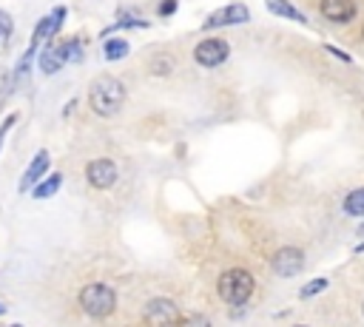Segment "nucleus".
I'll use <instances>...</instances> for the list:
<instances>
[{
	"instance_id": "obj_21",
	"label": "nucleus",
	"mask_w": 364,
	"mask_h": 327,
	"mask_svg": "<svg viewBox=\"0 0 364 327\" xmlns=\"http://www.w3.org/2000/svg\"><path fill=\"white\" fill-rule=\"evenodd\" d=\"M156 11H159V17H171V14L176 11V0H162Z\"/></svg>"
},
{
	"instance_id": "obj_7",
	"label": "nucleus",
	"mask_w": 364,
	"mask_h": 327,
	"mask_svg": "<svg viewBox=\"0 0 364 327\" xmlns=\"http://www.w3.org/2000/svg\"><path fill=\"white\" fill-rule=\"evenodd\" d=\"M117 176H119V171H117V165H114L111 159H94V162L85 165V179H88L94 188H100V191L111 188V185L117 182Z\"/></svg>"
},
{
	"instance_id": "obj_22",
	"label": "nucleus",
	"mask_w": 364,
	"mask_h": 327,
	"mask_svg": "<svg viewBox=\"0 0 364 327\" xmlns=\"http://www.w3.org/2000/svg\"><path fill=\"white\" fill-rule=\"evenodd\" d=\"M327 51H330V54H336L338 60H344V63H350V54H344L341 48H336V45H327Z\"/></svg>"
},
{
	"instance_id": "obj_13",
	"label": "nucleus",
	"mask_w": 364,
	"mask_h": 327,
	"mask_svg": "<svg viewBox=\"0 0 364 327\" xmlns=\"http://www.w3.org/2000/svg\"><path fill=\"white\" fill-rule=\"evenodd\" d=\"M267 3V9L273 11V14H279V17H287V20H293V23H307V17L293 6V3H287V0H264Z\"/></svg>"
},
{
	"instance_id": "obj_1",
	"label": "nucleus",
	"mask_w": 364,
	"mask_h": 327,
	"mask_svg": "<svg viewBox=\"0 0 364 327\" xmlns=\"http://www.w3.org/2000/svg\"><path fill=\"white\" fill-rule=\"evenodd\" d=\"M88 102H91L94 114L114 117L125 105V85L119 80H114V77H100L88 88Z\"/></svg>"
},
{
	"instance_id": "obj_15",
	"label": "nucleus",
	"mask_w": 364,
	"mask_h": 327,
	"mask_svg": "<svg viewBox=\"0 0 364 327\" xmlns=\"http://www.w3.org/2000/svg\"><path fill=\"white\" fill-rule=\"evenodd\" d=\"M60 182H63V176H60V173H51L48 179H43V182H37V188H34V196H37V199H46V196H54V193H57V188H60Z\"/></svg>"
},
{
	"instance_id": "obj_5",
	"label": "nucleus",
	"mask_w": 364,
	"mask_h": 327,
	"mask_svg": "<svg viewBox=\"0 0 364 327\" xmlns=\"http://www.w3.org/2000/svg\"><path fill=\"white\" fill-rule=\"evenodd\" d=\"M228 54H230V45H228L225 40H219V37H208V40H202V43L193 48V60H196L199 65H205V68L222 65V63L228 60Z\"/></svg>"
},
{
	"instance_id": "obj_24",
	"label": "nucleus",
	"mask_w": 364,
	"mask_h": 327,
	"mask_svg": "<svg viewBox=\"0 0 364 327\" xmlns=\"http://www.w3.org/2000/svg\"><path fill=\"white\" fill-rule=\"evenodd\" d=\"M0 37H3V28H0ZM3 40H6V37H3Z\"/></svg>"
},
{
	"instance_id": "obj_25",
	"label": "nucleus",
	"mask_w": 364,
	"mask_h": 327,
	"mask_svg": "<svg viewBox=\"0 0 364 327\" xmlns=\"http://www.w3.org/2000/svg\"><path fill=\"white\" fill-rule=\"evenodd\" d=\"M361 230H364V225H361Z\"/></svg>"
},
{
	"instance_id": "obj_23",
	"label": "nucleus",
	"mask_w": 364,
	"mask_h": 327,
	"mask_svg": "<svg viewBox=\"0 0 364 327\" xmlns=\"http://www.w3.org/2000/svg\"><path fill=\"white\" fill-rule=\"evenodd\" d=\"M3 313H6V304H0V316H3Z\"/></svg>"
},
{
	"instance_id": "obj_9",
	"label": "nucleus",
	"mask_w": 364,
	"mask_h": 327,
	"mask_svg": "<svg viewBox=\"0 0 364 327\" xmlns=\"http://www.w3.org/2000/svg\"><path fill=\"white\" fill-rule=\"evenodd\" d=\"M63 20H65V6H57V9H54L48 17H43V20L37 23V28H34L31 48H40V45H43V40H51V37L60 31Z\"/></svg>"
},
{
	"instance_id": "obj_8",
	"label": "nucleus",
	"mask_w": 364,
	"mask_h": 327,
	"mask_svg": "<svg viewBox=\"0 0 364 327\" xmlns=\"http://www.w3.org/2000/svg\"><path fill=\"white\" fill-rule=\"evenodd\" d=\"M247 20H250L247 6H242V3H230V6H222L219 11H213V14L205 20V28H216V26H236V23H247Z\"/></svg>"
},
{
	"instance_id": "obj_17",
	"label": "nucleus",
	"mask_w": 364,
	"mask_h": 327,
	"mask_svg": "<svg viewBox=\"0 0 364 327\" xmlns=\"http://www.w3.org/2000/svg\"><path fill=\"white\" fill-rule=\"evenodd\" d=\"M171 68H173V63H171V57H165V54L151 60V74H154V77H168Z\"/></svg>"
},
{
	"instance_id": "obj_12",
	"label": "nucleus",
	"mask_w": 364,
	"mask_h": 327,
	"mask_svg": "<svg viewBox=\"0 0 364 327\" xmlns=\"http://www.w3.org/2000/svg\"><path fill=\"white\" fill-rule=\"evenodd\" d=\"M63 63H65V57H63L60 45H48L46 43V48L40 51V71L43 74H54V71L63 68Z\"/></svg>"
},
{
	"instance_id": "obj_20",
	"label": "nucleus",
	"mask_w": 364,
	"mask_h": 327,
	"mask_svg": "<svg viewBox=\"0 0 364 327\" xmlns=\"http://www.w3.org/2000/svg\"><path fill=\"white\" fill-rule=\"evenodd\" d=\"M14 122H17V114H9V117L3 119V125H0V148H3V139H6V134L11 131Z\"/></svg>"
},
{
	"instance_id": "obj_10",
	"label": "nucleus",
	"mask_w": 364,
	"mask_h": 327,
	"mask_svg": "<svg viewBox=\"0 0 364 327\" xmlns=\"http://www.w3.org/2000/svg\"><path fill=\"white\" fill-rule=\"evenodd\" d=\"M318 9L330 23H350L355 17V11H358L353 0H321Z\"/></svg>"
},
{
	"instance_id": "obj_2",
	"label": "nucleus",
	"mask_w": 364,
	"mask_h": 327,
	"mask_svg": "<svg viewBox=\"0 0 364 327\" xmlns=\"http://www.w3.org/2000/svg\"><path fill=\"white\" fill-rule=\"evenodd\" d=\"M253 287H256V279H253L247 270H242V267L225 270V273L219 276V284H216L219 299H222L225 304H245V301L253 296Z\"/></svg>"
},
{
	"instance_id": "obj_4",
	"label": "nucleus",
	"mask_w": 364,
	"mask_h": 327,
	"mask_svg": "<svg viewBox=\"0 0 364 327\" xmlns=\"http://www.w3.org/2000/svg\"><path fill=\"white\" fill-rule=\"evenodd\" d=\"M142 318H145L148 324H182V321H185V316L179 313V307H176L171 299H165V296L151 299V301L145 304Z\"/></svg>"
},
{
	"instance_id": "obj_3",
	"label": "nucleus",
	"mask_w": 364,
	"mask_h": 327,
	"mask_svg": "<svg viewBox=\"0 0 364 327\" xmlns=\"http://www.w3.org/2000/svg\"><path fill=\"white\" fill-rule=\"evenodd\" d=\"M80 304L91 318H105L117 307V293H114V287L94 282V284H85L80 290Z\"/></svg>"
},
{
	"instance_id": "obj_18",
	"label": "nucleus",
	"mask_w": 364,
	"mask_h": 327,
	"mask_svg": "<svg viewBox=\"0 0 364 327\" xmlns=\"http://www.w3.org/2000/svg\"><path fill=\"white\" fill-rule=\"evenodd\" d=\"M60 51H63V57H65V63L68 60H80V40H65V43H60Z\"/></svg>"
},
{
	"instance_id": "obj_14",
	"label": "nucleus",
	"mask_w": 364,
	"mask_h": 327,
	"mask_svg": "<svg viewBox=\"0 0 364 327\" xmlns=\"http://www.w3.org/2000/svg\"><path fill=\"white\" fill-rule=\"evenodd\" d=\"M344 213L347 216H364V188H355L344 199Z\"/></svg>"
},
{
	"instance_id": "obj_11",
	"label": "nucleus",
	"mask_w": 364,
	"mask_h": 327,
	"mask_svg": "<svg viewBox=\"0 0 364 327\" xmlns=\"http://www.w3.org/2000/svg\"><path fill=\"white\" fill-rule=\"evenodd\" d=\"M48 162H51L48 151H37V154H34V159H31V165H28V171H26V173H23V179H20V191H28V188H31V185L46 173Z\"/></svg>"
},
{
	"instance_id": "obj_6",
	"label": "nucleus",
	"mask_w": 364,
	"mask_h": 327,
	"mask_svg": "<svg viewBox=\"0 0 364 327\" xmlns=\"http://www.w3.org/2000/svg\"><path fill=\"white\" fill-rule=\"evenodd\" d=\"M270 267H273L276 276L290 279V276L301 273V267H304V253H301L299 247H279V250L273 253V259H270Z\"/></svg>"
},
{
	"instance_id": "obj_19",
	"label": "nucleus",
	"mask_w": 364,
	"mask_h": 327,
	"mask_svg": "<svg viewBox=\"0 0 364 327\" xmlns=\"http://www.w3.org/2000/svg\"><path fill=\"white\" fill-rule=\"evenodd\" d=\"M327 284H330L327 279H313L310 284H304V287L299 290V296H301V299H310V296H316V293H321V290H324Z\"/></svg>"
},
{
	"instance_id": "obj_16",
	"label": "nucleus",
	"mask_w": 364,
	"mask_h": 327,
	"mask_svg": "<svg viewBox=\"0 0 364 327\" xmlns=\"http://www.w3.org/2000/svg\"><path fill=\"white\" fill-rule=\"evenodd\" d=\"M125 54H128V43L125 40L114 37V40L105 43V60H122Z\"/></svg>"
}]
</instances>
